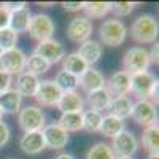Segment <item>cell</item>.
I'll list each match as a JSON object with an SVG mask.
<instances>
[{"label": "cell", "instance_id": "obj_1", "mask_svg": "<svg viewBox=\"0 0 159 159\" xmlns=\"http://www.w3.org/2000/svg\"><path fill=\"white\" fill-rule=\"evenodd\" d=\"M159 34V24L157 19L151 15H140L130 25V37L134 42L147 45V43H156Z\"/></svg>", "mask_w": 159, "mask_h": 159}, {"label": "cell", "instance_id": "obj_2", "mask_svg": "<svg viewBox=\"0 0 159 159\" xmlns=\"http://www.w3.org/2000/svg\"><path fill=\"white\" fill-rule=\"evenodd\" d=\"M99 37H100V42L103 45L110 46V48L121 46L126 42L127 27H126V24L123 21H119L116 18L115 19H107L100 25Z\"/></svg>", "mask_w": 159, "mask_h": 159}, {"label": "cell", "instance_id": "obj_3", "mask_svg": "<svg viewBox=\"0 0 159 159\" xmlns=\"http://www.w3.org/2000/svg\"><path fill=\"white\" fill-rule=\"evenodd\" d=\"M151 65L148 51L142 46H134L124 52L123 56V69L129 75L139 73V72H148V67Z\"/></svg>", "mask_w": 159, "mask_h": 159}, {"label": "cell", "instance_id": "obj_4", "mask_svg": "<svg viewBox=\"0 0 159 159\" xmlns=\"http://www.w3.org/2000/svg\"><path fill=\"white\" fill-rule=\"evenodd\" d=\"M56 25L54 21H52L48 15L45 13H37V15H32L30 24H29V35L37 40V42H46V40H51L52 35H54Z\"/></svg>", "mask_w": 159, "mask_h": 159}, {"label": "cell", "instance_id": "obj_5", "mask_svg": "<svg viewBox=\"0 0 159 159\" xmlns=\"http://www.w3.org/2000/svg\"><path fill=\"white\" fill-rule=\"evenodd\" d=\"M18 123L24 132H37L46 126L45 113L37 105H27V107L21 108L18 113Z\"/></svg>", "mask_w": 159, "mask_h": 159}, {"label": "cell", "instance_id": "obj_6", "mask_svg": "<svg viewBox=\"0 0 159 159\" xmlns=\"http://www.w3.org/2000/svg\"><path fill=\"white\" fill-rule=\"evenodd\" d=\"M130 118L143 127H150L157 124V111L156 105L147 99H139L134 105H132Z\"/></svg>", "mask_w": 159, "mask_h": 159}, {"label": "cell", "instance_id": "obj_7", "mask_svg": "<svg viewBox=\"0 0 159 159\" xmlns=\"http://www.w3.org/2000/svg\"><path fill=\"white\" fill-rule=\"evenodd\" d=\"M25 59H27L25 52L22 49H19L18 46L7 49V51L2 52V56H0V69L5 70L11 76L19 75L25 69Z\"/></svg>", "mask_w": 159, "mask_h": 159}, {"label": "cell", "instance_id": "obj_8", "mask_svg": "<svg viewBox=\"0 0 159 159\" xmlns=\"http://www.w3.org/2000/svg\"><path fill=\"white\" fill-rule=\"evenodd\" d=\"M110 148L115 153V156L132 157V154H135L137 150H139V140L130 130L124 129L123 132H119L116 137L111 139Z\"/></svg>", "mask_w": 159, "mask_h": 159}, {"label": "cell", "instance_id": "obj_9", "mask_svg": "<svg viewBox=\"0 0 159 159\" xmlns=\"http://www.w3.org/2000/svg\"><path fill=\"white\" fill-rule=\"evenodd\" d=\"M61 96H62V91L57 88V84L52 80H43V81L38 83L34 99L42 107H56Z\"/></svg>", "mask_w": 159, "mask_h": 159}, {"label": "cell", "instance_id": "obj_10", "mask_svg": "<svg viewBox=\"0 0 159 159\" xmlns=\"http://www.w3.org/2000/svg\"><path fill=\"white\" fill-rule=\"evenodd\" d=\"M92 35V22L86 16H76L67 25V37L73 43H84L91 40Z\"/></svg>", "mask_w": 159, "mask_h": 159}, {"label": "cell", "instance_id": "obj_11", "mask_svg": "<svg viewBox=\"0 0 159 159\" xmlns=\"http://www.w3.org/2000/svg\"><path fill=\"white\" fill-rule=\"evenodd\" d=\"M34 54L43 57L46 62L52 64H57L65 57V48L61 42L57 40H46V42H40L35 49H34Z\"/></svg>", "mask_w": 159, "mask_h": 159}, {"label": "cell", "instance_id": "obj_12", "mask_svg": "<svg viewBox=\"0 0 159 159\" xmlns=\"http://www.w3.org/2000/svg\"><path fill=\"white\" fill-rule=\"evenodd\" d=\"M42 134L45 139V145L51 150H62L69 143V132L64 130L57 123L46 124L42 129Z\"/></svg>", "mask_w": 159, "mask_h": 159}, {"label": "cell", "instance_id": "obj_13", "mask_svg": "<svg viewBox=\"0 0 159 159\" xmlns=\"http://www.w3.org/2000/svg\"><path fill=\"white\" fill-rule=\"evenodd\" d=\"M157 81V78L151 72H139L130 75V92L139 97V99H147L151 92L153 84Z\"/></svg>", "mask_w": 159, "mask_h": 159}, {"label": "cell", "instance_id": "obj_14", "mask_svg": "<svg viewBox=\"0 0 159 159\" xmlns=\"http://www.w3.org/2000/svg\"><path fill=\"white\" fill-rule=\"evenodd\" d=\"M105 89L113 97H123L130 92V75L124 70H118L110 75L108 80H105Z\"/></svg>", "mask_w": 159, "mask_h": 159}, {"label": "cell", "instance_id": "obj_15", "mask_svg": "<svg viewBox=\"0 0 159 159\" xmlns=\"http://www.w3.org/2000/svg\"><path fill=\"white\" fill-rule=\"evenodd\" d=\"M19 147H21V150H22L25 154H29V156L40 154V153L46 148L42 130H37V132H24V135H22L21 140H19Z\"/></svg>", "mask_w": 159, "mask_h": 159}, {"label": "cell", "instance_id": "obj_16", "mask_svg": "<svg viewBox=\"0 0 159 159\" xmlns=\"http://www.w3.org/2000/svg\"><path fill=\"white\" fill-rule=\"evenodd\" d=\"M78 86L81 88L86 94L88 92H92V91L102 89V88H105V76L102 75L100 70L89 67L81 76L78 78Z\"/></svg>", "mask_w": 159, "mask_h": 159}, {"label": "cell", "instance_id": "obj_17", "mask_svg": "<svg viewBox=\"0 0 159 159\" xmlns=\"http://www.w3.org/2000/svg\"><path fill=\"white\" fill-rule=\"evenodd\" d=\"M56 107L61 113H83L84 100L76 91L72 92H62V96Z\"/></svg>", "mask_w": 159, "mask_h": 159}, {"label": "cell", "instance_id": "obj_18", "mask_svg": "<svg viewBox=\"0 0 159 159\" xmlns=\"http://www.w3.org/2000/svg\"><path fill=\"white\" fill-rule=\"evenodd\" d=\"M40 80L35 75H30L27 72H22L16 75V81H15V91L21 97H34L37 88H38Z\"/></svg>", "mask_w": 159, "mask_h": 159}, {"label": "cell", "instance_id": "obj_19", "mask_svg": "<svg viewBox=\"0 0 159 159\" xmlns=\"http://www.w3.org/2000/svg\"><path fill=\"white\" fill-rule=\"evenodd\" d=\"M30 19H32V13H30L29 7H24L21 10L10 11V25H8V27L11 30H15L16 34L27 32Z\"/></svg>", "mask_w": 159, "mask_h": 159}, {"label": "cell", "instance_id": "obj_20", "mask_svg": "<svg viewBox=\"0 0 159 159\" xmlns=\"http://www.w3.org/2000/svg\"><path fill=\"white\" fill-rule=\"evenodd\" d=\"M76 52L88 64V67H91V65H94L100 61V57H102V45L99 42H96V40H88V42L80 45Z\"/></svg>", "mask_w": 159, "mask_h": 159}, {"label": "cell", "instance_id": "obj_21", "mask_svg": "<svg viewBox=\"0 0 159 159\" xmlns=\"http://www.w3.org/2000/svg\"><path fill=\"white\" fill-rule=\"evenodd\" d=\"M132 102L127 96H123V97H111L110 100V105H108V115L115 116V118H119V119H127L130 118V111H132Z\"/></svg>", "mask_w": 159, "mask_h": 159}, {"label": "cell", "instance_id": "obj_22", "mask_svg": "<svg viewBox=\"0 0 159 159\" xmlns=\"http://www.w3.org/2000/svg\"><path fill=\"white\" fill-rule=\"evenodd\" d=\"M110 100H111L110 92L105 89V88H102V89H97V91L88 92L84 103L88 105L91 110H96V111H100L102 113V110H107L108 108Z\"/></svg>", "mask_w": 159, "mask_h": 159}, {"label": "cell", "instance_id": "obj_23", "mask_svg": "<svg viewBox=\"0 0 159 159\" xmlns=\"http://www.w3.org/2000/svg\"><path fill=\"white\" fill-rule=\"evenodd\" d=\"M22 107V97L18 94L15 89H8L5 92L0 94V110L8 115H15V113H19Z\"/></svg>", "mask_w": 159, "mask_h": 159}, {"label": "cell", "instance_id": "obj_24", "mask_svg": "<svg viewBox=\"0 0 159 159\" xmlns=\"http://www.w3.org/2000/svg\"><path fill=\"white\" fill-rule=\"evenodd\" d=\"M88 64L81 59V56L78 52H70V54H65V57L62 59V70L69 72L75 76H81L86 70H88Z\"/></svg>", "mask_w": 159, "mask_h": 159}, {"label": "cell", "instance_id": "obj_25", "mask_svg": "<svg viewBox=\"0 0 159 159\" xmlns=\"http://www.w3.org/2000/svg\"><path fill=\"white\" fill-rule=\"evenodd\" d=\"M124 129H126V124H124L123 119L115 118V116H111V115H105V116L102 118L99 132H100L102 135H105V137L113 139V137H116V135L119 134V132H123Z\"/></svg>", "mask_w": 159, "mask_h": 159}, {"label": "cell", "instance_id": "obj_26", "mask_svg": "<svg viewBox=\"0 0 159 159\" xmlns=\"http://www.w3.org/2000/svg\"><path fill=\"white\" fill-rule=\"evenodd\" d=\"M142 143L150 154H159V127H157V124L143 129Z\"/></svg>", "mask_w": 159, "mask_h": 159}, {"label": "cell", "instance_id": "obj_27", "mask_svg": "<svg viewBox=\"0 0 159 159\" xmlns=\"http://www.w3.org/2000/svg\"><path fill=\"white\" fill-rule=\"evenodd\" d=\"M57 124L67 132L83 130V113H61Z\"/></svg>", "mask_w": 159, "mask_h": 159}, {"label": "cell", "instance_id": "obj_28", "mask_svg": "<svg viewBox=\"0 0 159 159\" xmlns=\"http://www.w3.org/2000/svg\"><path fill=\"white\" fill-rule=\"evenodd\" d=\"M51 67V64L46 62L43 57H40L37 54H30L27 59H25V69L24 72H27L30 75H35V76H40V75H43L49 70Z\"/></svg>", "mask_w": 159, "mask_h": 159}, {"label": "cell", "instance_id": "obj_29", "mask_svg": "<svg viewBox=\"0 0 159 159\" xmlns=\"http://www.w3.org/2000/svg\"><path fill=\"white\" fill-rule=\"evenodd\" d=\"M83 11L86 13V18H105L111 11V2H84Z\"/></svg>", "mask_w": 159, "mask_h": 159}, {"label": "cell", "instance_id": "obj_30", "mask_svg": "<svg viewBox=\"0 0 159 159\" xmlns=\"http://www.w3.org/2000/svg\"><path fill=\"white\" fill-rule=\"evenodd\" d=\"M57 88L62 91V92H72V91H76L78 89V76L65 72V70H59L56 78L52 80Z\"/></svg>", "mask_w": 159, "mask_h": 159}, {"label": "cell", "instance_id": "obj_31", "mask_svg": "<svg viewBox=\"0 0 159 159\" xmlns=\"http://www.w3.org/2000/svg\"><path fill=\"white\" fill-rule=\"evenodd\" d=\"M103 115L96 110H86L83 111V129L86 132H99L100 123H102Z\"/></svg>", "mask_w": 159, "mask_h": 159}, {"label": "cell", "instance_id": "obj_32", "mask_svg": "<svg viewBox=\"0 0 159 159\" xmlns=\"http://www.w3.org/2000/svg\"><path fill=\"white\" fill-rule=\"evenodd\" d=\"M115 157L116 156L111 151L110 145L103 143V142H99L96 145H92L86 153V159H115Z\"/></svg>", "mask_w": 159, "mask_h": 159}, {"label": "cell", "instance_id": "obj_33", "mask_svg": "<svg viewBox=\"0 0 159 159\" xmlns=\"http://www.w3.org/2000/svg\"><path fill=\"white\" fill-rule=\"evenodd\" d=\"M16 43H18V34L15 30H11L10 27L0 30V48L3 51L16 48Z\"/></svg>", "mask_w": 159, "mask_h": 159}, {"label": "cell", "instance_id": "obj_34", "mask_svg": "<svg viewBox=\"0 0 159 159\" xmlns=\"http://www.w3.org/2000/svg\"><path fill=\"white\" fill-rule=\"evenodd\" d=\"M135 5L137 3H134V2H115V3H111V11L116 16L124 18V16H129L134 11Z\"/></svg>", "mask_w": 159, "mask_h": 159}, {"label": "cell", "instance_id": "obj_35", "mask_svg": "<svg viewBox=\"0 0 159 159\" xmlns=\"http://www.w3.org/2000/svg\"><path fill=\"white\" fill-rule=\"evenodd\" d=\"M11 84H13V76L8 75L5 70L0 69V94L8 89H11Z\"/></svg>", "mask_w": 159, "mask_h": 159}, {"label": "cell", "instance_id": "obj_36", "mask_svg": "<svg viewBox=\"0 0 159 159\" xmlns=\"http://www.w3.org/2000/svg\"><path fill=\"white\" fill-rule=\"evenodd\" d=\"M10 137H11L10 126L3 121H0V147H5V145L10 142Z\"/></svg>", "mask_w": 159, "mask_h": 159}, {"label": "cell", "instance_id": "obj_37", "mask_svg": "<svg viewBox=\"0 0 159 159\" xmlns=\"http://www.w3.org/2000/svg\"><path fill=\"white\" fill-rule=\"evenodd\" d=\"M10 25V10L5 7V3H0V30Z\"/></svg>", "mask_w": 159, "mask_h": 159}, {"label": "cell", "instance_id": "obj_38", "mask_svg": "<svg viewBox=\"0 0 159 159\" xmlns=\"http://www.w3.org/2000/svg\"><path fill=\"white\" fill-rule=\"evenodd\" d=\"M83 3L84 2H64L62 7L65 11H70V13H75V11H80L83 10Z\"/></svg>", "mask_w": 159, "mask_h": 159}, {"label": "cell", "instance_id": "obj_39", "mask_svg": "<svg viewBox=\"0 0 159 159\" xmlns=\"http://www.w3.org/2000/svg\"><path fill=\"white\" fill-rule=\"evenodd\" d=\"M148 54H150V62L151 64H159V45H157V42L153 45V48H151V51H148Z\"/></svg>", "mask_w": 159, "mask_h": 159}, {"label": "cell", "instance_id": "obj_40", "mask_svg": "<svg viewBox=\"0 0 159 159\" xmlns=\"http://www.w3.org/2000/svg\"><path fill=\"white\" fill-rule=\"evenodd\" d=\"M5 7H7L10 11H15V10H21V8H24V7H27V3H24V2H18V3H15V2H7Z\"/></svg>", "mask_w": 159, "mask_h": 159}, {"label": "cell", "instance_id": "obj_41", "mask_svg": "<svg viewBox=\"0 0 159 159\" xmlns=\"http://www.w3.org/2000/svg\"><path fill=\"white\" fill-rule=\"evenodd\" d=\"M54 159H75V156L70 154V153H59Z\"/></svg>", "mask_w": 159, "mask_h": 159}, {"label": "cell", "instance_id": "obj_42", "mask_svg": "<svg viewBox=\"0 0 159 159\" xmlns=\"http://www.w3.org/2000/svg\"><path fill=\"white\" fill-rule=\"evenodd\" d=\"M148 159H159V154H150Z\"/></svg>", "mask_w": 159, "mask_h": 159}, {"label": "cell", "instance_id": "obj_43", "mask_svg": "<svg viewBox=\"0 0 159 159\" xmlns=\"http://www.w3.org/2000/svg\"><path fill=\"white\" fill-rule=\"evenodd\" d=\"M115 159H132V157H124V156H116Z\"/></svg>", "mask_w": 159, "mask_h": 159}, {"label": "cell", "instance_id": "obj_44", "mask_svg": "<svg viewBox=\"0 0 159 159\" xmlns=\"http://www.w3.org/2000/svg\"><path fill=\"white\" fill-rule=\"evenodd\" d=\"M2 118H3V111L0 110V121H2Z\"/></svg>", "mask_w": 159, "mask_h": 159}, {"label": "cell", "instance_id": "obj_45", "mask_svg": "<svg viewBox=\"0 0 159 159\" xmlns=\"http://www.w3.org/2000/svg\"><path fill=\"white\" fill-rule=\"evenodd\" d=\"M2 52H3V49H2V48H0V56H2Z\"/></svg>", "mask_w": 159, "mask_h": 159}]
</instances>
